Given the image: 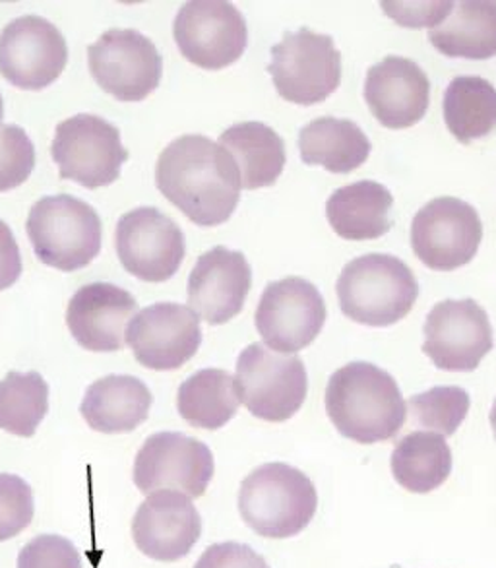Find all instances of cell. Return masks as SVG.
Wrapping results in <instances>:
<instances>
[{"instance_id":"7","label":"cell","mask_w":496,"mask_h":568,"mask_svg":"<svg viewBox=\"0 0 496 568\" xmlns=\"http://www.w3.org/2000/svg\"><path fill=\"white\" fill-rule=\"evenodd\" d=\"M235 383L246 409L270 423L291 419L305 404L308 390L303 359L277 354L264 344H251L241 352Z\"/></svg>"},{"instance_id":"10","label":"cell","mask_w":496,"mask_h":568,"mask_svg":"<svg viewBox=\"0 0 496 568\" xmlns=\"http://www.w3.org/2000/svg\"><path fill=\"white\" fill-rule=\"evenodd\" d=\"M173 38L186 61L200 69L222 70L245 53L249 26L231 2L192 0L179 10Z\"/></svg>"},{"instance_id":"32","label":"cell","mask_w":496,"mask_h":568,"mask_svg":"<svg viewBox=\"0 0 496 568\" xmlns=\"http://www.w3.org/2000/svg\"><path fill=\"white\" fill-rule=\"evenodd\" d=\"M36 168V148L28 132L16 124L0 126V192L14 191Z\"/></svg>"},{"instance_id":"27","label":"cell","mask_w":496,"mask_h":568,"mask_svg":"<svg viewBox=\"0 0 496 568\" xmlns=\"http://www.w3.org/2000/svg\"><path fill=\"white\" fill-rule=\"evenodd\" d=\"M237 383L222 369L196 371L176 392V409L196 429H222L237 415Z\"/></svg>"},{"instance_id":"14","label":"cell","mask_w":496,"mask_h":568,"mask_svg":"<svg viewBox=\"0 0 496 568\" xmlns=\"http://www.w3.org/2000/svg\"><path fill=\"white\" fill-rule=\"evenodd\" d=\"M115 246L123 268L148 284L171 280L186 256L181 227L150 206L130 210L119 220Z\"/></svg>"},{"instance_id":"15","label":"cell","mask_w":496,"mask_h":568,"mask_svg":"<svg viewBox=\"0 0 496 568\" xmlns=\"http://www.w3.org/2000/svg\"><path fill=\"white\" fill-rule=\"evenodd\" d=\"M423 334V354L441 371L472 373L493 349L489 315L474 300L441 301L431 308Z\"/></svg>"},{"instance_id":"34","label":"cell","mask_w":496,"mask_h":568,"mask_svg":"<svg viewBox=\"0 0 496 568\" xmlns=\"http://www.w3.org/2000/svg\"><path fill=\"white\" fill-rule=\"evenodd\" d=\"M18 568H82V557L70 539L43 534L23 546Z\"/></svg>"},{"instance_id":"19","label":"cell","mask_w":496,"mask_h":568,"mask_svg":"<svg viewBox=\"0 0 496 568\" xmlns=\"http://www.w3.org/2000/svg\"><path fill=\"white\" fill-rule=\"evenodd\" d=\"M136 300L119 285L95 282L80 287L67 308V326L78 346L111 354L126 346Z\"/></svg>"},{"instance_id":"20","label":"cell","mask_w":496,"mask_h":568,"mask_svg":"<svg viewBox=\"0 0 496 568\" xmlns=\"http://www.w3.org/2000/svg\"><path fill=\"white\" fill-rule=\"evenodd\" d=\"M252 272L245 254L215 246L200 256L189 277V305L207 324L233 321L245 307Z\"/></svg>"},{"instance_id":"11","label":"cell","mask_w":496,"mask_h":568,"mask_svg":"<svg viewBox=\"0 0 496 568\" xmlns=\"http://www.w3.org/2000/svg\"><path fill=\"white\" fill-rule=\"evenodd\" d=\"M264 344L277 354L295 355L311 346L326 323V303L316 285L303 277L272 282L254 315Z\"/></svg>"},{"instance_id":"28","label":"cell","mask_w":496,"mask_h":568,"mask_svg":"<svg viewBox=\"0 0 496 568\" xmlns=\"http://www.w3.org/2000/svg\"><path fill=\"white\" fill-rule=\"evenodd\" d=\"M392 474L405 491H435L451 477L452 450L443 435L431 430H413L397 440L392 453Z\"/></svg>"},{"instance_id":"1","label":"cell","mask_w":496,"mask_h":568,"mask_svg":"<svg viewBox=\"0 0 496 568\" xmlns=\"http://www.w3.org/2000/svg\"><path fill=\"white\" fill-rule=\"evenodd\" d=\"M155 185L200 227L227 222L241 200V179L231 155L202 134H184L161 152Z\"/></svg>"},{"instance_id":"6","label":"cell","mask_w":496,"mask_h":568,"mask_svg":"<svg viewBox=\"0 0 496 568\" xmlns=\"http://www.w3.org/2000/svg\"><path fill=\"white\" fill-rule=\"evenodd\" d=\"M275 90L295 105H314L328 100L342 82V53L334 39L308 28L287 31L272 47L267 67Z\"/></svg>"},{"instance_id":"30","label":"cell","mask_w":496,"mask_h":568,"mask_svg":"<svg viewBox=\"0 0 496 568\" xmlns=\"http://www.w3.org/2000/svg\"><path fill=\"white\" fill-rule=\"evenodd\" d=\"M49 412V384L36 371H10L0 381V429L16 437L36 435Z\"/></svg>"},{"instance_id":"8","label":"cell","mask_w":496,"mask_h":568,"mask_svg":"<svg viewBox=\"0 0 496 568\" xmlns=\"http://www.w3.org/2000/svg\"><path fill=\"white\" fill-rule=\"evenodd\" d=\"M51 155L59 165V178L92 191L115 183L129 160L115 124L85 113L57 124Z\"/></svg>"},{"instance_id":"13","label":"cell","mask_w":496,"mask_h":568,"mask_svg":"<svg viewBox=\"0 0 496 568\" xmlns=\"http://www.w3.org/2000/svg\"><path fill=\"white\" fill-rule=\"evenodd\" d=\"M214 454L204 443L183 433H155L145 438L134 460V484L140 493L169 489L200 499L214 477Z\"/></svg>"},{"instance_id":"21","label":"cell","mask_w":496,"mask_h":568,"mask_svg":"<svg viewBox=\"0 0 496 568\" xmlns=\"http://www.w3.org/2000/svg\"><path fill=\"white\" fill-rule=\"evenodd\" d=\"M431 82L417 62L386 57L371 67L365 80V101L374 119L386 129H409L425 119Z\"/></svg>"},{"instance_id":"18","label":"cell","mask_w":496,"mask_h":568,"mask_svg":"<svg viewBox=\"0 0 496 568\" xmlns=\"http://www.w3.org/2000/svg\"><path fill=\"white\" fill-rule=\"evenodd\" d=\"M200 536L202 518L184 493L161 489L148 495L132 520L134 544L153 561H181L199 544Z\"/></svg>"},{"instance_id":"4","label":"cell","mask_w":496,"mask_h":568,"mask_svg":"<svg viewBox=\"0 0 496 568\" xmlns=\"http://www.w3.org/2000/svg\"><path fill=\"white\" fill-rule=\"evenodd\" d=\"M316 507L318 493L311 477L282 462L259 466L239 491V513L262 538L297 536L313 520Z\"/></svg>"},{"instance_id":"33","label":"cell","mask_w":496,"mask_h":568,"mask_svg":"<svg viewBox=\"0 0 496 568\" xmlns=\"http://www.w3.org/2000/svg\"><path fill=\"white\" fill-rule=\"evenodd\" d=\"M36 515V500L28 481L14 474H0V541L22 534Z\"/></svg>"},{"instance_id":"26","label":"cell","mask_w":496,"mask_h":568,"mask_svg":"<svg viewBox=\"0 0 496 568\" xmlns=\"http://www.w3.org/2000/svg\"><path fill=\"white\" fill-rule=\"evenodd\" d=\"M428 41L452 59H493L496 57L495 0L454 2L448 18L428 31Z\"/></svg>"},{"instance_id":"23","label":"cell","mask_w":496,"mask_h":568,"mask_svg":"<svg viewBox=\"0 0 496 568\" xmlns=\"http://www.w3.org/2000/svg\"><path fill=\"white\" fill-rule=\"evenodd\" d=\"M394 196L376 181H357L332 192L326 217L336 235L347 241H368L392 227Z\"/></svg>"},{"instance_id":"29","label":"cell","mask_w":496,"mask_h":568,"mask_svg":"<svg viewBox=\"0 0 496 568\" xmlns=\"http://www.w3.org/2000/svg\"><path fill=\"white\" fill-rule=\"evenodd\" d=\"M444 123L459 144L485 139L496 129V88L482 77H458L444 92Z\"/></svg>"},{"instance_id":"25","label":"cell","mask_w":496,"mask_h":568,"mask_svg":"<svg viewBox=\"0 0 496 568\" xmlns=\"http://www.w3.org/2000/svg\"><path fill=\"white\" fill-rule=\"evenodd\" d=\"M298 152L306 165L347 175L367 162L371 142L361 126L336 116H322L298 132Z\"/></svg>"},{"instance_id":"35","label":"cell","mask_w":496,"mask_h":568,"mask_svg":"<svg viewBox=\"0 0 496 568\" xmlns=\"http://www.w3.org/2000/svg\"><path fill=\"white\" fill-rule=\"evenodd\" d=\"M386 14L405 28H436L444 22L454 8V2H382Z\"/></svg>"},{"instance_id":"9","label":"cell","mask_w":496,"mask_h":568,"mask_svg":"<svg viewBox=\"0 0 496 568\" xmlns=\"http://www.w3.org/2000/svg\"><path fill=\"white\" fill-rule=\"evenodd\" d=\"M482 239L483 223L477 210L454 196L431 200L413 217V253L436 272H452L469 264Z\"/></svg>"},{"instance_id":"37","label":"cell","mask_w":496,"mask_h":568,"mask_svg":"<svg viewBox=\"0 0 496 568\" xmlns=\"http://www.w3.org/2000/svg\"><path fill=\"white\" fill-rule=\"evenodd\" d=\"M20 276H22L20 246L16 243L12 230L0 220V292L12 287Z\"/></svg>"},{"instance_id":"36","label":"cell","mask_w":496,"mask_h":568,"mask_svg":"<svg viewBox=\"0 0 496 568\" xmlns=\"http://www.w3.org/2000/svg\"><path fill=\"white\" fill-rule=\"evenodd\" d=\"M194 568H270V565L252 547L225 541L207 547Z\"/></svg>"},{"instance_id":"3","label":"cell","mask_w":496,"mask_h":568,"mask_svg":"<svg viewBox=\"0 0 496 568\" xmlns=\"http://www.w3.org/2000/svg\"><path fill=\"white\" fill-rule=\"evenodd\" d=\"M336 292L347 318L373 328H388L412 313L419 284L404 261L373 253L345 264Z\"/></svg>"},{"instance_id":"22","label":"cell","mask_w":496,"mask_h":568,"mask_svg":"<svg viewBox=\"0 0 496 568\" xmlns=\"http://www.w3.org/2000/svg\"><path fill=\"white\" fill-rule=\"evenodd\" d=\"M152 392L140 378L109 375L88 386L80 414L98 433H132L148 419Z\"/></svg>"},{"instance_id":"5","label":"cell","mask_w":496,"mask_h":568,"mask_svg":"<svg viewBox=\"0 0 496 568\" xmlns=\"http://www.w3.org/2000/svg\"><path fill=\"white\" fill-rule=\"evenodd\" d=\"M26 230L39 261L61 272L85 268L101 251L100 215L88 202L70 194L38 200Z\"/></svg>"},{"instance_id":"16","label":"cell","mask_w":496,"mask_h":568,"mask_svg":"<svg viewBox=\"0 0 496 568\" xmlns=\"http://www.w3.org/2000/svg\"><path fill=\"white\" fill-rule=\"evenodd\" d=\"M69 62V45L54 23L22 16L0 31V74L20 90H45Z\"/></svg>"},{"instance_id":"17","label":"cell","mask_w":496,"mask_h":568,"mask_svg":"<svg viewBox=\"0 0 496 568\" xmlns=\"http://www.w3.org/2000/svg\"><path fill=\"white\" fill-rule=\"evenodd\" d=\"M126 344L145 369H181L202 346L200 318L179 303H155L132 318Z\"/></svg>"},{"instance_id":"2","label":"cell","mask_w":496,"mask_h":568,"mask_svg":"<svg viewBox=\"0 0 496 568\" xmlns=\"http://www.w3.org/2000/svg\"><path fill=\"white\" fill-rule=\"evenodd\" d=\"M326 414L342 437L374 445L396 437L407 419V404L396 378L373 363H347L330 377Z\"/></svg>"},{"instance_id":"31","label":"cell","mask_w":496,"mask_h":568,"mask_svg":"<svg viewBox=\"0 0 496 568\" xmlns=\"http://www.w3.org/2000/svg\"><path fill=\"white\" fill-rule=\"evenodd\" d=\"M469 406L472 398L459 386H435L407 402L413 425L443 437H451L459 429L469 414Z\"/></svg>"},{"instance_id":"12","label":"cell","mask_w":496,"mask_h":568,"mask_svg":"<svg viewBox=\"0 0 496 568\" xmlns=\"http://www.w3.org/2000/svg\"><path fill=\"white\" fill-rule=\"evenodd\" d=\"M93 80L115 100L136 103L155 92L163 59L152 39L136 30H109L88 47Z\"/></svg>"},{"instance_id":"39","label":"cell","mask_w":496,"mask_h":568,"mask_svg":"<svg viewBox=\"0 0 496 568\" xmlns=\"http://www.w3.org/2000/svg\"><path fill=\"white\" fill-rule=\"evenodd\" d=\"M2 116H4V103H2V95H0V126H2Z\"/></svg>"},{"instance_id":"24","label":"cell","mask_w":496,"mask_h":568,"mask_svg":"<svg viewBox=\"0 0 496 568\" xmlns=\"http://www.w3.org/2000/svg\"><path fill=\"white\" fill-rule=\"evenodd\" d=\"M220 146L231 155L237 168L241 189L245 191L275 185L285 170V142L267 124L256 121L233 124L223 132Z\"/></svg>"},{"instance_id":"38","label":"cell","mask_w":496,"mask_h":568,"mask_svg":"<svg viewBox=\"0 0 496 568\" xmlns=\"http://www.w3.org/2000/svg\"><path fill=\"white\" fill-rule=\"evenodd\" d=\"M490 427H493V435H495L496 440V399L493 409H490Z\"/></svg>"}]
</instances>
